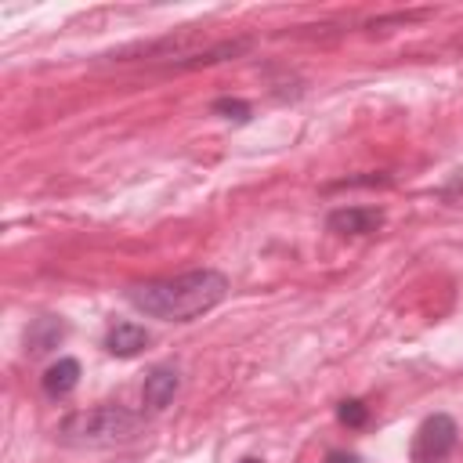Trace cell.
Instances as JSON below:
<instances>
[{
  "mask_svg": "<svg viewBox=\"0 0 463 463\" xmlns=\"http://www.w3.org/2000/svg\"><path fill=\"white\" fill-rule=\"evenodd\" d=\"M228 293V279L213 268H199V271H184L174 279H156V282H141L127 289V300L163 322H192L199 315H206L210 307H217Z\"/></svg>",
  "mask_w": 463,
  "mask_h": 463,
  "instance_id": "cell-1",
  "label": "cell"
},
{
  "mask_svg": "<svg viewBox=\"0 0 463 463\" xmlns=\"http://www.w3.org/2000/svg\"><path fill=\"white\" fill-rule=\"evenodd\" d=\"M134 430H137V416L127 412V409H119V405H98V409L72 412L58 427V434H61L65 445H87V449L127 441Z\"/></svg>",
  "mask_w": 463,
  "mask_h": 463,
  "instance_id": "cell-2",
  "label": "cell"
},
{
  "mask_svg": "<svg viewBox=\"0 0 463 463\" xmlns=\"http://www.w3.org/2000/svg\"><path fill=\"white\" fill-rule=\"evenodd\" d=\"M456 438H459L456 420L445 416V412H434V416H427V420L420 423V430L412 434L409 456H412V463H441V459L456 449Z\"/></svg>",
  "mask_w": 463,
  "mask_h": 463,
  "instance_id": "cell-3",
  "label": "cell"
},
{
  "mask_svg": "<svg viewBox=\"0 0 463 463\" xmlns=\"http://www.w3.org/2000/svg\"><path fill=\"white\" fill-rule=\"evenodd\" d=\"M383 224V210L380 206H340L326 217V228L336 235H369Z\"/></svg>",
  "mask_w": 463,
  "mask_h": 463,
  "instance_id": "cell-4",
  "label": "cell"
},
{
  "mask_svg": "<svg viewBox=\"0 0 463 463\" xmlns=\"http://www.w3.org/2000/svg\"><path fill=\"white\" fill-rule=\"evenodd\" d=\"M177 387H181L177 369H170V365H156V369L145 376L141 398H145V405H148V409H156V412H159V409H166V405L174 402Z\"/></svg>",
  "mask_w": 463,
  "mask_h": 463,
  "instance_id": "cell-5",
  "label": "cell"
},
{
  "mask_svg": "<svg viewBox=\"0 0 463 463\" xmlns=\"http://www.w3.org/2000/svg\"><path fill=\"white\" fill-rule=\"evenodd\" d=\"M148 344V333L137 326V322H116L105 336V347L116 354V358H134L141 347Z\"/></svg>",
  "mask_w": 463,
  "mask_h": 463,
  "instance_id": "cell-6",
  "label": "cell"
},
{
  "mask_svg": "<svg viewBox=\"0 0 463 463\" xmlns=\"http://www.w3.org/2000/svg\"><path fill=\"white\" fill-rule=\"evenodd\" d=\"M76 383H80V362H76V358H58V362L43 373V391H47L51 398H65Z\"/></svg>",
  "mask_w": 463,
  "mask_h": 463,
  "instance_id": "cell-7",
  "label": "cell"
},
{
  "mask_svg": "<svg viewBox=\"0 0 463 463\" xmlns=\"http://www.w3.org/2000/svg\"><path fill=\"white\" fill-rule=\"evenodd\" d=\"M58 340H61V326H58L54 318H40V322L29 329V336H25V344L33 347V354H43V351H51Z\"/></svg>",
  "mask_w": 463,
  "mask_h": 463,
  "instance_id": "cell-8",
  "label": "cell"
},
{
  "mask_svg": "<svg viewBox=\"0 0 463 463\" xmlns=\"http://www.w3.org/2000/svg\"><path fill=\"white\" fill-rule=\"evenodd\" d=\"M213 112H221L224 119H235V123H246L250 119V105L239 101V98H217L213 101Z\"/></svg>",
  "mask_w": 463,
  "mask_h": 463,
  "instance_id": "cell-9",
  "label": "cell"
},
{
  "mask_svg": "<svg viewBox=\"0 0 463 463\" xmlns=\"http://www.w3.org/2000/svg\"><path fill=\"white\" fill-rule=\"evenodd\" d=\"M336 416H340V423H347V427H362V423L369 420V409H365L358 398H347V402H340Z\"/></svg>",
  "mask_w": 463,
  "mask_h": 463,
  "instance_id": "cell-10",
  "label": "cell"
},
{
  "mask_svg": "<svg viewBox=\"0 0 463 463\" xmlns=\"http://www.w3.org/2000/svg\"><path fill=\"white\" fill-rule=\"evenodd\" d=\"M326 463H358V456H354V452H340V449H333V452L326 456Z\"/></svg>",
  "mask_w": 463,
  "mask_h": 463,
  "instance_id": "cell-11",
  "label": "cell"
},
{
  "mask_svg": "<svg viewBox=\"0 0 463 463\" xmlns=\"http://www.w3.org/2000/svg\"><path fill=\"white\" fill-rule=\"evenodd\" d=\"M239 463H260V459H257V456H246V459H239Z\"/></svg>",
  "mask_w": 463,
  "mask_h": 463,
  "instance_id": "cell-12",
  "label": "cell"
}]
</instances>
